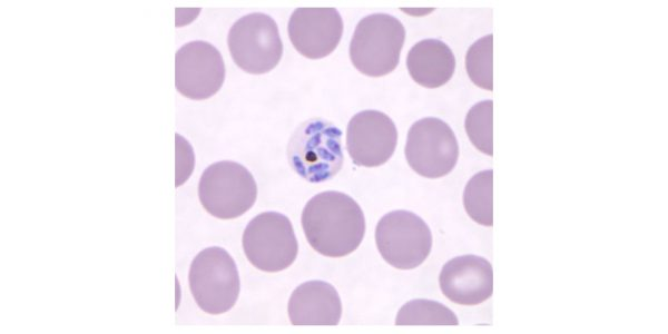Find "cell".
Returning <instances> with one entry per match:
<instances>
[{
    "label": "cell",
    "mask_w": 668,
    "mask_h": 334,
    "mask_svg": "<svg viewBox=\"0 0 668 334\" xmlns=\"http://www.w3.org/2000/svg\"><path fill=\"white\" fill-rule=\"evenodd\" d=\"M188 281L194 299L206 313H225L238 298V269L222 247L212 246L198 253L191 262Z\"/></svg>",
    "instance_id": "5"
},
{
    "label": "cell",
    "mask_w": 668,
    "mask_h": 334,
    "mask_svg": "<svg viewBox=\"0 0 668 334\" xmlns=\"http://www.w3.org/2000/svg\"><path fill=\"white\" fill-rule=\"evenodd\" d=\"M225 80L220 52L209 42L195 40L175 55V86L185 97L203 100L214 96Z\"/></svg>",
    "instance_id": "10"
},
{
    "label": "cell",
    "mask_w": 668,
    "mask_h": 334,
    "mask_svg": "<svg viewBox=\"0 0 668 334\" xmlns=\"http://www.w3.org/2000/svg\"><path fill=\"white\" fill-rule=\"evenodd\" d=\"M301 220L311 247L327 257L353 253L365 234L362 208L352 197L336 190L313 196L305 205Z\"/></svg>",
    "instance_id": "1"
},
{
    "label": "cell",
    "mask_w": 668,
    "mask_h": 334,
    "mask_svg": "<svg viewBox=\"0 0 668 334\" xmlns=\"http://www.w3.org/2000/svg\"><path fill=\"white\" fill-rule=\"evenodd\" d=\"M288 316L293 325H337L342 316L340 295L327 282H305L289 297Z\"/></svg>",
    "instance_id": "14"
},
{
    "label": "cell",
    "mask_w": 668,
    "mask_h": 334,
    "mask_svg": "<svg viewBox=\"0 0 668 334\" xmlns=\"http://www.w3.org/2000/svg\"><path fill=\"white\" fill-rule=\"evenodd\" d=\"M227 43L234 62L248 73L269 72L283 56L278 27L262 12L239 18L229 29Z\"/></svg>",
    "instance_id": "7"
},
{
    "label": "cell",
    "mask_w": 668,
    "mask_h": 334,
    "mask_svg": "<svg viewBox=\"0 0 668 334\" xmlns=\"http://www.w3.org/2000/svg\"><path fill=\"white\" fill-rule=\"evenodd\" d=\"M198 196L203 207L214 217L233 219L253 207L257 186L252 173L243 165L223 160L209 165L203 173Z\"/></svg>",
    "instance_id": "4"
},
{
    "label": "cell",
    "mask_w": 668,
    "mask_h": 334,
    "mask_svg": "<svg viewBox=\"0 0 668 334\" xmlns=\"http://www.w3.org/2000/svg\"><path fill=\"white\" fill-rule=\"evenodd\" d=\"M396 325H459L456 315L445 305L429 299L404 304L395 318Z\"/></svg>",
    "instance_id": "17"
},
{
    "label": "cell",
    "mask_w": 668,
    "mask_h": 334,
    "mask_svg": "<svg viewBox=\"0 0 668 334\" xmlns=\"http://www.w3.org/2000/svg\"><path fill=\"white\" fill-rule=\"evenodd\" d=\"M463 205L468 215L478 224L493 225V170L475 174L465 185Z\"/></svg>",
    "instance_id": "16"
},
{
    "label": "cell",
    "mask_w": 668,
    "mask_h": 334,
    "mask_svg": "<svg viewBox=\"0 0 668 334\" xmlns=\"http://www.w3.org/2000/svg\"><path fill=\"white\" fill-rule=\"evenodd\" d=\"M243 249L256 268L276 273L294 263L298 244L289 218L277 212L255 216L243 233Z\"/></svg>",
    "instance_id": "6"
},
{
    "label": "cell",
    "mask_w": 668,
    "mask_h": 334,
    "mask_svg": "<svg viewBox=\"0 0 668 334\" xmlns=\"http://www.w3.org/2000/svg\"><path fill=\"white\" fill-rule=\"evenodd\" d=\"M439 283L442 293L453 303L477 305L492 295V266L480 256H458L443 265Z\"/></svg>",
    "instance_id": "13"
},
{
    "label": "cell",
    "mask_w": 668,
    "mask_h": 334,
    "mask_svg": "<svg viewBox=\"0 0 668 334\" xmlns=\"http://www.w3.org/2000/svg\"><path fill=\"white\" fill-rule=\"evenodd\" d=\"M397 130L393 120L379 110H362L348 121L346 149L353 163L362 167H379L394 154Z\"/></svg>",
    "instance_id": "11"
},
{
    "label": "cell",
    "mask_w": 668,
    "mask_h": 334,
    "mask_svg": "<svg viewBox=\"0 0 668 334\" xmlns=\"http://www.w3.org/2000/svg\"><path fill=\"white\" fill-rule=\"evenodd\" d=\"M405 40L402 22L386 13H373L361 19L350 42L353 66L369 77H382L399 65Z\"/></svg>",
    "instance_id": "3"
},
{
    "label": "cell",
    "mask_w": 668,
    "mask_h": 334,
    "mask_svg": "<svg viewBox=\"0 0 668 334\" xmlns=\"http://www.w3.org/2000/svg\"><path fill=\"white\" fill-rule=\"evenodd\" d=\"M342 131L321 118L303 122L288 143L292 168L310 183H322L334 177L343 165Z\"/></svg>",
    "instance_id": "2"
},
{
    "label": "cell",
    "mask_w": 668,
    "mask_h": 334,
    "mask_svg": "<svg viewBox=\"0 0 668 334\" xmlns=\"http://www.w3.org/2000/svg\"><path fill=\"white\" fill-rule=\"evenodd\" d=\"M294 48L308 59L331 55L343 35V20L334 8H297L288 21Z\"/></svg>",
    "instance_id": "12"
},
{
    "label": "cell",
    "mask_w": 668,
    "mask_h": 334,
    "mask_svg": "<svg viewBox=\"0 0 668 334\" xmlns=\"http://www.w3.org/2000/svg\"><path fill=\"white\" fill-rule=\"evenodd\" d=\"M469 78L482 89H493V36L490 33L473 42L465 55Z\"/></svg>",
    "instance_id": "19"
},
{
    "label": "cell",
    "mask_w": 668,
    "mask_h": 334,
    "mask_svg": "<svg viewBox=\"0 0 668 334\" xmlns=\"http://www.w3.org/2000/svg\"><path fill=\"white\" fill-rule=\"evenodd\" d=\"M406 67L416 84L425 88H438L453 76L455 57L443 41L423 39L410 49Z\"/></svg>",
    "instance_id": "15"
},
{
    "label": "cell",
    "mask_w": 668,
    "mask_h": 334,
    "mask_svg": "<svg viewBox=\"0 0 668 334\" xmlns=\"http://www.w3.org/2000/svg\"><path fill=\"white\" fill-rule=\"evenodd\" d=\"M465 131L473 146L485 155H493V101L482 100L468 111Z\"/></svg>",
    "instance_id": "18"
},
{
    "label": "cell",
    "mask_w": 668,
    "mask_h": 334,
    "mask_svg": "<svg viewBox=\"0 0 668 334\" xmlns=\"http://www.w3.org/2000/svg\"><path fill=\"white\" fill-rule=\"evenodd\" d=\"M375 243L383 259L399 269L421 265L432 248V234L426 223L409 210L385 214L375 228Z\"/></svg>",
    "instance_id": "8"
},
{
    "label": "cell",
    "mask_w": 668,
    "mask_h": 334,
    "mask_svg": "<svg viewBox=\"0 0 668 334\" xmlns=\"http://www.w3.org/2000/svg\"><path fill=\"white\" fill-rule=\"evenodd\" d=\"M405 158L420 176L440 178L448 175L459 158V145L450 126L435 117L415 121L407 132Z\"/></svg>",
    "instance_id": "9"
}]
</instances>
